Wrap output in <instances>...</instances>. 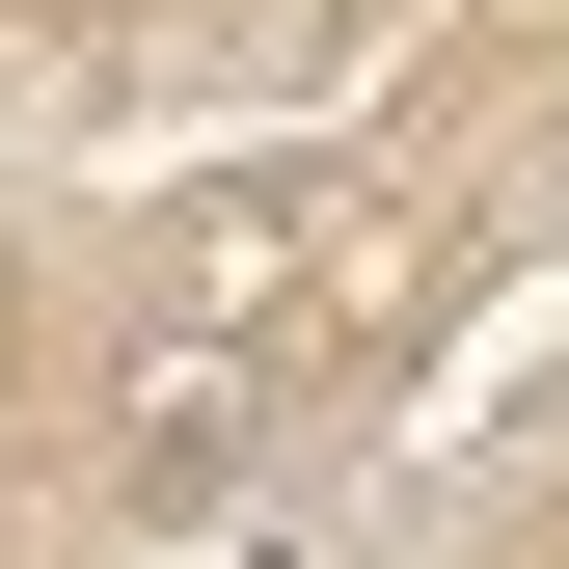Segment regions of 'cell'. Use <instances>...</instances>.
I'll return each instance as SVG.
<instances>
[{
  "instance_id": "obj_1",
  "label": "cell",
  "mask_w": 569,
  "mask_h": 569,
  "mask_svg": "<svg viewBox=\"0 0 569 569\" xmlns=\"http://www.w3.org/2000/svg\"><path fill=\"white\" fill-rule=\"evenodd\" d=\"M244 435H271V380H244L218 326H163V352L109 380V488H136V516H218V488H244Z\"/></svg>"
}]
</instances>
